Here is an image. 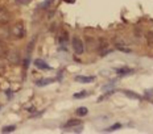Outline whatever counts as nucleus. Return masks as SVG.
<instances>
[{"label":"nucleus","instance_id":"1","mask_svg":"<svg viewBox=\"0 0 153 134\" xmlns=\"http://www.w3.org/2000/svg\"><path fill=\"white\" fill-rule=\"evenodd\" d=\"M12 34H13L16 38H23L25 36V25L23 21H19L13 25V28H12Z\"/></svg>","mask_w":153,"mask_h":134},{"label":"nucleus","instance_id":"2","mask_svg":"<svg viewBox=\"0 0 153 134\" xmlns=\"http://www.w3.org/2000/svg\"><path fill=\"white\" fill-rule=\"evenodd\" d=\"M71 43H73V49H74L75 54H82L85 52V46H83V42L81 41V38L74 37L71 41Z\"/></svg>","mask_w":153,"mask_h":134},{"label":"nucleus","instance_id":"3","mask_svg":"<svg viewBox=\"0 0 153 134\" xmlns=\"http://www.w3.org/2000/svg\"><path fill=\"white\" fill-rule=\"evenodd\" d=\"M11 20V13L5 7H0V24H7Z\"/></svg>","mask_w":153,"mask_h":134},{"label":"nucleus","instance_id":"4","mask_svg":"<svg viewBox=\"0 0 153 134\" xmlns=\"http://www.w3.org/2000/svg\"><path fill=\"white\" fill-rule=\"evenodd\" d=\"M7 57H8L9 63H12V65H17V63L20 62V54H19L17 50H11V52H8Z\"/></svg>","mask_w":153,"mask_h":134},{"label":"nucleus","instance_id":"5","mask_svg":"<svg viewBox=\"0 0 153 134\" xmlns=\"http://www.w3.org/2000/svg\"><path fill=\"white\" fill-rule=\"evenodd\" d=\"M34 66L38 67L40 70H45V71H48V70H52V67L48 65L46 62H44L42 59H36V60H34Z\"/></svg>","mask_w":153,"mask_h":134},{"label":"nucleus","instance_id":"6","mask_svg":"<svg viewBox=\"0 0 153 134\" xmlns=\"http://www.w3.org/2000/svg\"><path fill=\"white\" fill-rule=\"evenodd\" d=\"M94 76H75V80L76 82H79V83H91V82H94Z\"/></svg>","mask_w":153,"mask_h":134},{"label":"nucleus","instance_id":"7","mask_svg":"<svg viewBox=\"0 0 153 134\" xmlns=\"http://www.w3.org/2000/svg\"><path fill=\"white\" fill-rule=\"evenodd\" d=\"M53 82H54V79H52V78L40 79V80L36 82V85H37V87H44V85H48V84H50V83H53Z\"/></svg>","mask_w":153,"mask_h":134},{"label":"nucleus","instance_id":"8","mask_svg":"<svg viewBox=\"0 0 153 134\" xmlns=\"http://www.w3.org/2000/svg\"><path fill=\"white\" fill-rule=\"evenodd\" d=\"M7 54H8L7 45L3 42V41H0V58H3V57H7Z\"/></svg>","mask_w":153,"mask_h":134},{"label":"nucleus","instance_id":"9","mask_svg":"<svg viewBox=\"0 0 153 134\" xmlns=\"http://www.w3.org/2000/svg\"><path fill=\"white\" fill-rule=\"evenodd\" d=\"M75 113H76V116H79V117H83V116H87L88 109H87V108H85V107H79L78 109L75 110Z\"/></svg>","mask_w":153,"mask_h":134},{"label":"nucleus","instance_id":"10","mask_svg":"<svg viewBox=\"0 0 153 134\" xmlns=\"http://www.w3.org/2000/svg\"><path fill=\"white\" fill-rule=\"evenodd\" d=\"M116 74H119V75L133 74V70H132V68H127V67H124V68H119V70H116Z\"/></svg>","mask_w":153,"mask_h":134},{"label":"nucleus","instance_id":"11","mask_svg":"<svg viewBox=\"0 0 153 134\" xmlns=\"http://www.w3.org/2000/svg\"><path fill=\"white\" fill-rule=\"evenodd\" d=\"M79 124H81V121H79V120H69L63 126H65V127H73V126L79 125Z\"/></svg>","mask_w":153,"mask_h":134},{"label":"nucleus","instance_id":"12","mask_svg":"<svg viewBox=\"0 0 153 134\" xmlns=\"http://www.w3.org/2000/svg\"><path fill=\"white\" fill-rule=\"evenodd\" d=\"M58 41H59V43L68 42V32H61V34H59V37H58Z\"/></svg>","mask_w":153,"mask_h":134},{"label":"nucleus","instance_id":"13","mask_svg":"<svg viewBox=\"0 0 153 134\" xmlns=\"http://www.w3.org/2000/svg\"><path fill=\"white\" fill-rule=\"evenodd\" d=\"M123 92H124V95H126V96H128V97H132V99H140L139 95L133 94V92H131V91H123Z\"/></svg>","mask_w":153,"mask_h":134},{"label":"nucleus","instance_id":"14","mask_svg":"<svg viewBox=\"0 0 153 134\" xmlns=\"http://www.w3.org/2000/svg\"><path fill=\"white\" fill-rule=\"evenodd\" d=\"M16 129L15 125H9V126H4L3 127V133H9V132H13Z\"/></svg>","mask_w":153,"mask_h":134},{"label":"nucleus","instance_id":"15","mask_svg":"<svg viewBox=\"0 0 153 134\" xmlns=\"http://www.w3.org/2000/svg\"><path fill=\"white\" fill-rule=\"evenodd\" d=\"M146 41L149 45H153V32H148L146 33Z\"/></svg>","mask_w":153,"mask_h":134},{"label":"nucleus","instance_id":"16","mask_svg":"<svg viewBox=\"0 0 153 134\" xmlns=\"http://www.w3.org/2000/svg\"><path fill=\"white\" fill-rule=\"evenodd\" d=\"M52 3H53V0H45L44 3H41V4H40V8H48L50 4H52Z\"/></svg>","mask_w":153,"mask_h":134},{"label":"nucleus","instance_id":"17","mask_svg":"<svg viewBox=\"0 0 153 134\" xmlns=\"http://www.w3.org/2000/svg\"><path fill=\"white\" fill-rule=\"evenodd\" d=\"M90 94H87V92H81V94H75L74 97L75 99H81V97H85V96H88Z\"/></svg>","mask_w":153,"mask_h":134},{"label":"nucleus","instance_id":"18","mask_svg":"<svg viewBox=\"0 0 153 134\" xmlns=\"http://www.w3.org/2000/svg\"><path fill=\"white\" fill-rule=\"evenodd\" d=\"M120 127H122V125H120V124H115V125H112L111 127H108V132H111V130H116V129H120Z\"/></svg>","mask_w":153,"mask_h":134},{"label":"nucleus","instance_id":"19","mask_svg":"<svg viewBox=\"0 0 153 134\" xmlns=\"http://www.w3.org/2000/svg\"><path fill=\"white\" fill-rule=\"evenodd\" d=\"M117 49H119L120 52H124V53H131L132 52L131 49H127V47H124V46H117Z\"/></svg>","mask_w":153,"mask_h":134},{"label":"nucleus","instance_id":"20","mask_svg":"<svg viewBox=\"0 0 153 134\" xmlns=\"http://www.w3.org/2000/svg\"><path fill=\"white\" fill-rule=\"evenodd\" d=\"M30 0H17V3H20V4H28Z\"/></svg>","mask_w":153,"mask_h":134},{"label":"nucleus","instance_id":"21","mask_svg":"<svg viewBox=\"0 0 153 134\" xmlns=\"http://www.w3.org/2000/svg\"><path fill=\"white\" fill-rule=\"evenodd\" d=\"M65 1H68V3H73L74 0H65Z\"/></svg>","mask_w":153,"mask_h":134}]
</instances>
